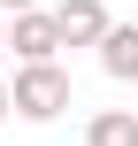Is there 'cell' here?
Listing matches in <instances>:
<instances>
[{
    "instance_id": "obj_1",
    "label": "cell",
    "mask_w": 138,
    "mask_h": 146,
    "mask_svg": "<svg viewBox=\"0 0 138 146\" xmlns=\"http://www.w3.org/2000/svg\"><path fill=\"white\" fill-rule=\"evenodd\" d=\"M8 108H15L23 123H54V115L69 108V69H61V62H31V69H15Z\"/></svg>"
},
{
    "instance_id": "obj_2",
    "label": "cell",
    "mask_w": 138,
    "mask_h": 146,
    "mask_svg": "<svg viewBox=\"0 0 138 146\" xmlns=\"http://www.w3.org/2000/svg\"><path fill=\"white\" fill-rule=\"evenodd\" d=\"M8 54H15V69H31V62H54V54H61L54 8H38V15H8Z\"/></svg>"
},
{
    "instance_id": "obj_3",
    "label": "cell",
    "mask_w": 138,
    "mask_h": 146,
    "mask_svg": "<svg viewBox=\"0 0 138 146\" xmlns=\"http://www.w3.org/2000/svg\"><path fill=\"white\" fill-rule=\"evenodd\" d=\"M108 0H61L54 8V31H61V46H100L108 38Z\"/></svg>"
},
{
    "instance_id": "obj_4",
    "label": "cell",
    "mask_w": 138,
    "mask_h": 146,
    "mask_svg": "<svg viewBox=\"0 0 138 146\" xmlns=\"http://www.w3.org/2000/svg\"><path fill=\"white\" fill-rule=\"evenodd\" d=\"M92 54H100V69H108L115 85H138V23H108V38H100Z\"/></svg>"
},
{
    "instance_id": "obj_5",
    "label": "cell",
    "mask_w": 138,
    "mask_h": 146,
    "mask_svg": "<svg viewBox=\"0 0 138 146\" xmlns=\"http://www.w3.org/2000/svg\"><path fill=\"white\" fill-rule=\"evenodd\" d=\"M85 146H138V115L131 108H100L85 123Z\"/></svg>"
},
{
    "instance_id": "obj_6",
    "label": "cell",
    "mask_w": 138,
    "mask_h": 146,
    "mask_svg": "<svg viewBox=\"0 0 138 146\" xmlns=\"http://www.w3.org/2000/svg\"><path fill=\"white\" fill-rule=\"evenodd\" d=\"M46 0H0V15H38Z\"/></svg>"
},
{
    "instance_id": "obj_7",
    "label": "cell",
    "mask_w": 138,
    "mask_h": 146,
    "mask_svg": "<svg viewBox=\"0 0 138 146\" xmlns=\"http://www.w3.org/2000/svg\"><path fill=\"white\" fill-rule=\"evenodd\" d=\"M0 123H8V77H0Z\"/></svg>"
},
{
    "instance_id": "obj_8",
    "label": "cell",
    "mask_w": 138,
    "mask_h": 146,
    "mask_svg": "<svg viewBox=\"0 0 138 146\" xmlns=\"http://www.w3.org/2000/svg\"><path fill=\"white\" fill-rule=\"evenodd\" d=\"M0 46H8V15H0Z\"/></svg>"
}]
</instances>
